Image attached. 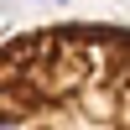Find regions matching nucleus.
I'll list each match as a JSON object with an SVG mask.
<instances>
[{
  "mask_svg": "<svg viewBox=\"0 0 130 130\" xmlns=\"http://www.w3.org/2000/svg\"><path fill=\"white\" fill-rule=\"evenodd\" d=\"M0 130H130V26L57 21L5 37Z\"/></svg>",
  "mask_w": 130,
  "mask_h": 130,
  "instance_id": "nucleus-1",
  "label": "nucleus"
}]
</instances>
